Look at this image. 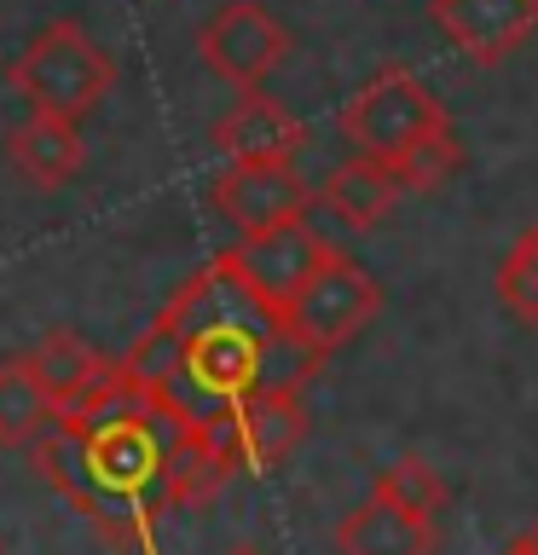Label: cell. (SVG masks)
I'll list each match as a JSON object with an SVG mask.
<instances>
[{"mask_svg": "<svg viewBox=\"0 0 538 555\" xmlns=\"http://www.w3.org/2000/svg\"><path fill=\"white\" fill-rule=\"evenodd\" d=\"M7 81L35 104V111L81 121L87 111H99V99L116 87V64L76 17H59V24H47L7 64Z\"/></svg>", "mask_w": 538, "mask_h": 555, "instance_id": "1", "label": "cell"}, {"mask_svg": "<svg viewBox=\"0 0 538 555\" xmlns=\"http://www.w3.org/2000/svg\"><path fill=\"white\" fill-rule=\"evenodd\" d=\"M376 312H382V284L359 267V260L330 249L319 267H312L307 284L290 295V307L278 324H284L290 336H302L307 347H319V353H336V347L354 341Z\"/></svg>", "mask_w": 538, "mask_h": 555, "instance_id": "2", "label": "cell"}, {"mask_svg": "<svg viewBox=\"0 0 538 555\" xmlns=\"http://www.w3.org/2000/svg\"><path fill=\"white\" fill-rule=\"evenodd\" d=\"M336 249L330 237H319L302 220H278V225H260V232H238V243L226 249L220 260L232 267V278L243 284V295L267 312V319L278 324L284 319V307H290V295L312 278V267Z\"/></svg>", "mask_w": 538, "mask_h": 555, "instance_id": "3", "label": "cell"}, {"mask_svg": "<svg viewBox=\"0 0 538 555\" xmlns=\"http://www.w3.org/2000/svg\"><path fill=\"white\" fill-rule=\"evenodd\" d=\"M440 121H446V111H440V99H434V87L417 81L411 69H382V76H371L342 104L347 145L359 156H382V163L406 151L417 133L440 128Z\"/></svg>", "mask_w": 538, "mask_h": 555, "instance_id": "4", "label": "cell"}, {"mask_svg": "<svg viewBox=\"0 0 538 555\" xmlns=\"http://www.w3.org/2000/svg\"><path fill=\"white\" fill-rule=\"evenodd\" d=\"M203 428L215 434V440L232 451L238 468H267L278 457H290L295 446L307 440V405L302 393H278V388H249L238 393L232 405L208 411Z\"/></svg>", "mask_w": 538, "mask_h": 555, "instance_id": "5", "label": "cell"}, {"mask_svg": "<svg viewBox=\"0 0 538 555\" xmlns=\"http://www.w3.org/2000/svg\"><path fill=\"white\" fill-rule=\"evenodd\" d=\"M197 52L208 59L215 76H226L238 93H249L284 64L290 52V29L260 7V0H226V7L203 24L197 35Z\"/></svg>", "mask_w": 538, "mask_h": 555, "instance_id": "6", "label": "cell"}, {"mask_svg": "<svg viewBox=\"0 0 538 555\" xmlns=\"http://www.w3.org/2000/svg\"><path fill=\"white\" fill-rule=\"evenodd\" d=\"M312 203V191L295 180L290 163H226L215 180V208L238 232H260L278 220H302Z\"/></svg>", "mask_w": 538, "mask_h": 555, "instance_id": "7", "label": "cell"}, {"mask_svg": "<svg viewBox=\"0 0 538 555\" xmlns=\"http://www.w3.org/2000/svg\"><path fill=\"white\" fill-rule=\"evenodd\" d=\"M434 24L475 64H503L538 29V0H434Z\"/></svg>", "mask_w": 538, "mask_h": 555, "instance_id": "8", "label": "cell"}, {"mask_svg": "<svg viewBox=\"0 0 538 555\" xmlns=\"http://www.w3.org/2000/svg\"><path fill=\"white\" fill-rule=\"evenodd\" d=\"M302 121H295L278 99H267L260 87H249L232 111L215 121V145L226 163H290L302 151Z\"/></svg>", "mask_w": 538, "mask_h": 555, "instance_id": "9", "label": "cell"}, {"mask_svg": "<svg viewBox=\"0 0 538 555\" xmlns=\"http://www.w3.org/2000/svg\"><path fill=\"white\" fill-rule=\"evenodd\" d=\"M81 156H87L81 128L69 116H52V111H35L29 121H17V128L7 133V163L41 191H59V185L76 180Z\"/></svg>", "mask_w": 538, "mask_h": 555, "instance_id": "10", "label": "cell"}, {"mask_svg": "<svg viewBox=\"0 0 538 555\" xmlns=\"http://www.w3.org/2000/svg\"><path fill=\"white\" fill-rule=\"evenodd\" d=\"M336 550L342 555H434V520L371 492V503H359L336 527Z\"/></svg>", "mask_w": 538, "mask_h": 555, "instance_id": "11", "label": "cell"}, {"mask_svg": "<svg viewBox=\"0 0 538 555\" xmlns=\"http://www.w3.org/2000/svg\"><path fill=\"white\" fill-rule=\"evenodd\" d=\"M29 371V382L52 399V411H69V405H81L87 388L104 376V359L87 347L76 330H47L41 341L29 347L24 359H17Z\"/></svg>", "mask_w": 538, "mask_h": 555, "instance_id": "12", "label": "cell"}, {"mask_svg": "<svg viewBox=\"0 0 538 555\" xmlns=\"http://www.w3.org/2000/svg\"><path fill=\"white\" fill-rule=\"evenodd\" d=\"M399 197H406V191H399L394 168L382 163V156H354V163H342L324 180V191H319V203L330 208V215L347 220V225H359V232H364V225H376V220H388Z\"/></svg>", "mask_w": 538, "mask_h": 555, "instance_id": "13", "label": "cell"}, {"mask_svg": "<svg viewBox=\"0 0 538 555\" xmlns=\"http://www.w3.org/2000/svg\"><path fill=\"white\" fill-rule=\"evenodd\" d=\"M388 168H394V180H399L406 197H428V191H440L451 173L463 168V145H458V133H451V121L417 133L399 156H388Z\"/></svg>", "mask_w": 538, "mask_h": 555, "instance_id": "14", "label": "cell"}, {"mask_svg": "<svg viewBox=\"0 0 538 555\" xmlns=\"http://www.w3.org/2000/svg\"><path fill=\"white\" fill-rule=\"evenodd\" d=\"M52 416H59V411H52V399L29 382L24 364H17V359L0 364V446H7V451L12 446H29L35 434L52 423Z\"/></svg>", "mask_w": 538, "mask_h": 555, "instance_id": "15", "label": "cell"}, {"mask_svg": "<svg viewBox=\"0 0 538 555\" xmlns=\"http://www.w3.org/2000/svg\"><path fill=\"white\" fill-rule=\"evenodd\" d=\"M371 492L399 503V509H411V515H423V520H434L446 509V480H440V468H428V457H394L376 475Z\"/></svg>", "mask_w": 538, "mask_h": 555, "instance_id": "16", "label": "cell"}, {"mask_svg": "<svg viewBox=\"0 0 538 555\" xmlns=\"http://www.w3.org/2000/svg\"><path fill=\"white\" fill-rule=\"evenodd\" d=\"M498 295L521 324H538V225H527L498 267Z\"/></svg>", "mask_w": 538, "mask_h": 555, "instance_id": "17", "label": "cell"}, {"mask_svg": "<svg viewBox=\"0 0 538 555\" xmlns=\"http://www.w3.org/2000/svg\"><path fill=\"white\" fill-rule=\"evenodd\" d=\"M510 555H538V520H533V527H527V532H521L515 544H510Z\"/></svg>", "mask_w": 538, "mask_h": 555, "instance_id": "18", "label": "cell"}, {"mask_svg": "<svg viewBox=\"0 0 538 555\" xmlns=\"http://www.w3.org/2000/svg\"><path fill=\"white\" fill-rule=\"evenodd\" d=\"M243 555H255V550H243Z\"/></svg>", "mask_w": 538, "mask_h": 555, "instance_id": "19", "label": "cell"}, {"mask_svg": "<svg viewBox=\"0 0 538 555\" xmlns=\"http://www.w3.org/2000/svg\"><path fill=\"white\" fill-rule=\"evenodd\" d=\"M503 555H510V550H503Z\"/></svg>", "mask_w": 538, "mask_h": 555, "instance_id": "20", "label": "cell"}]
</instances>
